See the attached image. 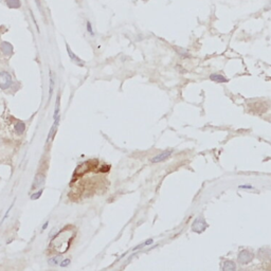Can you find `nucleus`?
Returning a JSON list of instances; mask_svg holds the SVG:
<instances>
[{
	"mask_svg": "<svg viewBox=\"0 0 271 271\" xmlns=\"http://www.w3.org/2000/svg\"><path fill=\"white\" fill-rule=\"evenodd\" d=\"M73 232L71 230H65L59 232L56 236L51 241V247L58 253H64L68 250L71 243L72 238H73Z\"/></svg>",
	"mask_w": 271,
	"mask_h": 271,
	"instance_id": "f257e3e1",
	"label": "nucleus"
},
{
	"mask_svg": "<svg viewBox=\"0 0 271 271\" xmlns=\"http://www.w3.org/2000/svg\"><path fill=\"white\" fill-rule=\"evenodd\" d=\"M254 258V254L249 250H241L239 251L238 255H237V260L240 263L241 265H247L251 263Z\"/></svg>",
	"mask_w": 271,
	"mask_h": 271,
	"instance_id": "f03ea898",
	"label": "nucleus"
},
{
	"mask_svg": "<svg viewBox=\"0 0 271 271\" xmlns=\"http://www.w3.org/2000/svg\"><path fill=\"white\" fill-rule=\"evenodd\" d=\"M12 85V76L8 72L1 71L0 72V88L2 90H6Z\"/></svg>",
	"mask_w": 271,
	"mask_h": 271,
	"instance_id": "7ed1b4c3",
	"label": "nucleus"
},
{
	"mask_svg": "<svg viewBox=\"0 0 271 271\" xmlns=\"http://www.w3.org/2000/svg\"><path fill=\"white\" fill-rule=\"evenodd\" d=\"M207 228V224H205V221H204L203 218H197V219L195 220V221L193 222V224H192L193 231H195V232H197V233H201L202 231H204Z\"/></svg>",
	"mask_w": 271,
	"mask_h": 271,
	"instance_id": "20e7f679",
	"label": "nucleus"
},
{
	"mask_svg": "<svg viewBox=\"0 0 271 271\" xmlns=\"http://www.w3.org/2000/svg\"><path fill=\"white\" fill-rule=\"evenodd\" d=\"M171 154H173V150H165V152H162L159 155H157L156 157H154V158L152 159V163L163 162V161H165L166 159H168L169 157L171 156Z\"/></svg>",
	"mask_w": 271,
	"mask_h": 271,
	"instance_id": "39448f33",
	"label": "nucleus"
},
{
	"mask_svg": "<svg viewBox=\"0 0 271 271\" xmlns=\"http://www.w3.org/2000/svg\"><path fill=\"white\" fill-rule=\"evenodd\" d=\"M44 183V175L42 174H39L35 177V180L33 182V186H32V190H35V188H38L40 186H42Z\"/></svg>",
	"mask_w": 271,
	"mask_h": 271,
	"instance_id": "423d86ee",
	"label": "nucleus"
},
{
	"mask_svg": "<svg viewBox=\"0 0 271 271\" xmlns=\"http://www.w3.org/2000/svg\"><path fill=\"white\" fill-rule=\"evenodd\" d=\"M221 269L224 271H234L236 270V264L232 260H224L221 266Z\"/></svg>",
	"mask_w": 271,
	"mask_h": 271,
	"instance_id": "0eeeda50",
	"label": "nucleus"
},
{
	"mask_svg": "<svg viewBox=\"0 0 271 271\" xmlns=\"http://www.w3.org/2000/svg\"><path fill=\"white\" fill-rule=\"evenodd\" d=\"M210 80L216 83H228V78H226L220 73H212L210 75Z\"/></svg>",
	"mask_w": 271,
	"mask_h": 271,
	"instance_id": "6e6552de",
	"label": "nucleus"
},
{
	"mask_svg": "<svg viewBox=\"0 0 271 271\" xmlns=\"http://www.w3.org/2000/svg\"><path fill=\"white\" fill-rule=\"evenodd\" d=\"M66 47H67V52H68V55H69L70 58H71L73 61H75V63L77 64V65H83V64H84V63H83L82 59H80L78 56H76V55L74 54V53L72 52L71 50H70V48H69V46H68V44H67V46H66Z\"/></svg>",
	"mask_w": 271,
	"mask_h": 271,
	"instance_id": "1a4fd4ad",
	"label": "nucleus"
},
{
	"mask_svg": "<svg viewBox=\"0 0 271 271\" xmlns=\"http://www.w3.org/2000/svg\"><path fill=\"white\" fill-rule=\"evenodd\" d=\"M54 74H53L52 71H50V88H49V101L51 100V96H52L53 93V88H54Z\"/></svg>",
	"mask_w": 271,
	"mask_h": 271,
	"instance_id": "9d476101",
	"label": "nucleus"
},
{
	"mask_svg": "<svg viewBox=\"0 0 271 271\" xmlns=\"http://www.w3.org/2000/svg\"><path fill=\"white\" fill-rule=\"evenodd\" d=\"M24 128H25L24 124H23L22 122H20V121H18V122L15 124V127H14L15 131H16L18 135H21V133L24 131Z\"/></svg>",
	"mask_w": 271,
	"mask_h": 271,
	"instance_id": "9b49d317",
	"label": "nucleus"
},
{
	"mask_svg": "<svg viewBox=\"0 0 271 271\" xmlns=\"http://www.w3.org/2000/svg\"><path fill=\"white\" fill-rule=\"evenodd\" d=\"M60 258H61L60 255L53 256V257H51L50 260H49V264L50 265H58L59 262H60Z\"/></svg>",
	"mask_w": 271,
	"mask_h": 271,
	"instance_id": "f8f14e48",
	"label": "nucleus"
},
{
	"mask_svg": "<svg viewBox=\"0 0 271 271\" xmlns=\"http://www.w3.org/2000/svg\"><path fill=\"white\" fill-rule=\"evenodd\" d=\"M59 118V95L56 99V107H55V111H54V119Z\"/></svg>",
	"mask_w": 271,
	"mask_h": 271,
	"instance_id": "ddd939ff",
	"label": "nucleus"
},
{
	"mask_svg": "<svg viewBox=\"0 0 271 271\" xmlns=\"http://www.w3.org/2000/svg\"><path fill=\"white\" fill-rule=\"evenodd\" d=\"M238 188H240V190H253V186L250 185V184H240V185H238Z\"/></svg>",
	"mask_w": 271,
	"mask_h": 271,
	"instance_id": "4468645a",
	"label": "nucleus"
},
{
	"mask_svg": "<svg viewBox=\"0 0 271 271\" xmlns=\"http://www.w3.org/2000/svg\"><path fill=\"white\" fill-rule=\"evenodd\" d=\"M87 31L89 32V34H90L91 36L94 35V33H93V30H92V25H91V23L89 22V21H87Z\"/></svg>",
	"mask_w": 271,
	"mask_h": 271,
	"instance_id": "2eb2a0df",
	"label": "nucleus"
},
{
	"mask_svg": "<svg viewBox=\"0 0 271 271\" xmlns=\"http://www.w3.org/2000/svg\"><path fill=\"white\" fill-rule=\"evenodd\" d=\"M69 264H70V260L69 258H66V260H61L59 265H60L61 267H67V266H69Z\"/></svg>",
	"mask_w": 271,
	"mask_h": 271,
	"instance_id": "dca6fc26",
	"label": "nucleus"
},
{
	"mask_svg": "<svg viewBox=\"0 0 271 271\" xmlns=\"http://www.w3.org/2000/svg\"><path fill=\"white\" fill-rule=\"evenodd\" d=\"M41 193H42V191H41V190H40L39 192L35 193V194H34L33 196H31V199H33V200H35V199L39 198V197H40V195H41Z\"/></svg>",
	"mask_w": 271,
	"mask_h": 271,
	"instance_id": "f3484780",
	"label": "nucleus"
},
{
	"mask_svg": "<svg viewBox=\"0 0 271 271\" xmlns=\"http://www.w3.org/2000/svg\"><path fill=\"white\" fill-rule=\"evenodd\" d=\"M152 241H154V240L150 238V239H147V240H146L144 243H145V246H149V245H152Z\"/></svg>",
	"mask_w": 271,
	"mask_h": 271,
	"instance_id": "a211bd4d",
	"label": "nucleus"
},
{
	"mask_svg": "<svg viewBox=\"0 0 271 271\" xmlns=\"http://www.w3.org/2000/svg\"><path fill=\"white\" fill-rule=\"evenodd\" d=\"M35 2H36V4H37L38 8H39L40 10H41V5H40V1H39V0H35Z\"/></svg>",
	"mask_w": 271,
	"mask_h": 271,
	"instance_id": "6ab92c4d",
	"label": "nucleus"
},
{
	"mask_svg": "<svg viewBox=\"0 0 271 271\" xmlns=\"http://www.w3.org/2000/svg\"><path fill=\"white\" fill-rule=\"evenodd\" d=\"M48 224H49V221L44 222V226H42V230H44V229H46L47 227H48Z\"/></svg>",
	"mask_w": 271,
	"mask_h": 271,
	"instance_id": "aec40b11",
	"label": "nucleus"
},
{
	"mask_svg": "<svg viewBox=\"0 0 271 271\" xmlns=\"http://www.w3.org/2000/svg\"><path fill=\"white\" fill-rule=\"evenodd\" d=\"M143 1H146V0H143Z\"/></svg>",
	"mask_w": 271,
	"mask_h": 271,
	"instance_id": "412c9836",
	"label": "nucleus"
}]
</instances>
